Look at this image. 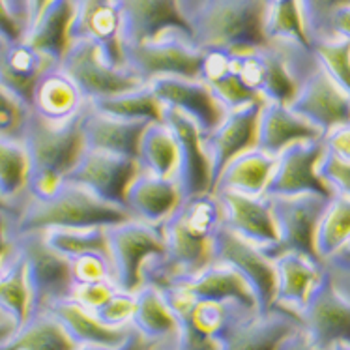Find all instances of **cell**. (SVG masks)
<instances>
[{"mask_svg":"<svg viewBox=\"0 0 350 350\" xmlns=\"http://www.w3.org/2000/svg\"><path fill=\"white\" fill-rule=\"evenodd\" d=\"M45 238L51 247L68 260L85 253H109L107 227L57 229L45 232Z\"/></svg>","mask_w":350,"mask_h":350,"instance_id":"f35d334b","label":"cell"},{"mask_svg":"<svg viewBox=\"0 0 350 350\" xmlns=\"http://www.w3.org/2000/svg\"><path fill=\"white\" fill-rule=\"evenodd\" d=\"M193 45L245 55L270 45L265 32L266 0H197L184 10Z\"/></svg>","mask_w":350,"mask_h":350,"instance_id":"7a4b0ae2","label":"cell"},{"mask_svg":"<svg viewBox=\"0 0 350 350\" xmlns=\"http://www.w3.org/2000/svg\"><path fill=\"white\" fill-rule=\"evenodd\" d=\"M58 68L72 79L88 101L105 100L148 85L126 66L111 64L100 45L88 40L70 43Z\"/></svg>","mask_w":350,"mask_h":350,"instance_id":"277c9868","label":"cell"},{"mask_svg":"<svg viewBox=\"0 0 350 350\" xmlns=\"http://www.w3.org/2000/svg\"><path fill=\"white\" fill-rule=\"evenodd\" d=\"M163 120L176 135L180 150V167L176 180L184 197L212 191V171L204 148V135L191 118L165 107Z\"/></svg>","mask_w":350,"mask_h":350,"instance_id":"d6986e66","label":"cell"},{"mask_svg":"<svg viewBox=\"0 0 350 350\" xmlns=\"http://www.w3.org/2000/svg\"><path fill=\"white\" fill-rule=\"evenodd\" d=\"M329 34L350 40V6H343L337 10L329 19Z\"/></svg>","mask_w":350,"mask_h":350,"instance_id":"db71d44e","label":"cell"},{"mask_svg":"<svg viewBox=\"0 0 350 350\" xmlns=\"http://www.w3.org/2000/svg\"><path fill=\"white\" fill-rule=\"evenodd\" d=\"M300 324L321 349L332 350L337 343L350 345V296L341 291L328 270L300 313Z\"/></svg>","mask_w":350,"mask_h":350,"instance_id":"8fae6325","label":"cell"},{"mask_svg":"<svg viewBox=\"0 0 350 350\" xmlns=\"http://www.w3.org/2000/svg\"><path fill=\"white\" fill-rule=\"evenodd\" d=\"M116 8L120 15V51L167 36H184L193 42L180 0H116Z\"/></svg>","mask_w":350,"mask_h":350,"instance_id":"52a82bcc","label":"cell"},{"mask_svg":"<svg viewBox=\"0 0 350 350\" xmlns=\"http://www.w3.org/2000/svg\"><path fill=\"white\" fill-rule=\"evenodd\" d=\"M202 58L204 51L184 36H167L122 49V64L146 83L157 77L200 79Z\"/></svg>","mask_w":350,"mask_h":350,"instance_id":"ba28073f","label":"cell"},{"mask_svg":"<svg viewBox=\"0 0 350 350\" xmlns=\"http://www.w3.org/2000/svg\"><path fill=\"white\" fill-rule=\"evenodd\" d=\"M314 250L324 265L350 266V199L332 195L314 236Z\"/></svg>","mask_w":350,"mask_h":350,"instance_id":"f546056e","label":"cell"},{"mask_svg":"<svg viewBox=\"0 0 350 350\" xmlns=\"http://www.w3.org/2000/svg\"><path fill=\"white\" fill-rule=\"evenodd\" d=\"M137 308V293H124L116 291L98 311H94L96 317L103 324L113 328H126L131 326V319Z\"/></svg>","mask_w":350,"mask_h":350,"instance_id":"f6af8a7d","label":"cell"},{"mask_svg":"<svg viewBox=\"0 0 350 350\" xmlns=\"http://www.w3.org/2000/svg\"><path fill=\"white\" fill-rule=\"evenodd\" d=\"M27 34V17L15 14L8 0H0V36L8 42H23Z\"/></svg>","mask_w":350,"mask_h":350,"instance_id":"681fc988","label":"cell"},{"mask_svg":"<svg viewBox=\"0 0 350 350\" xmlns=\"http://www.w3.org/2000/svg\"><path fill=\"white\" fill-rule=\"evenodd\" d=\"M300 319L283 309L243 311L217 341V350H278L283 339L300 328Z\"/></svg>","mask_w":350,"mask_h":350,"instance_id":"9a60e30c","label":"cell"},{"mask_svg":"<svg viewBox=\"0 0 350 350\" xmlns=\"http://www.w3.org/2000/svg\"><path fill=\"white\" fill-rule=\"evenodd\" d=\"M273 265L278 273L273 309H283L300 319V313L308 306L313 291L326 275V268L321 260L296 251L275 255Z\"/></svg>","mask_w":350,"mask_h":350,"instance_id":"ffe728a7","label":"cell"},{"mask_svg":"<svg viewBox=\"0 0 350 350\" xmlns=\"http://www.w3.org/2000/svg\"><path fill=\"white\" fill-rule=\"evenodd\" d=\"M85 111L72 120L58 124L43 120L30 111L23 133V143L30 156L29 197L38 200L51 199L64 186L68 174L88 150L83 131Z\"/></svg>","mask_w":350,"mask_h":350,"instance_id":"6da1fadb","label":"cell"},{"mask_svg":"<svg viewBox=\"0 0 350 350\" xmlns=\"http://www.w3.org/2000/svg\"><path fill=\"white\" fill-rule=\"evenodd\" d=\"M152 122L126 120L118 116L101 113L88 103L83 116V131H85L86 146L90 150L109 152L116 156H126L137 159L139 144L144 129Z\"/></svg>","mask_w":350,"mask_h":350,"instance_id":"d4e9b609","label":"cell"},{"mask_svg":"<svg viewBox=\"0 0 350 350\" xmlns=\"http://www.w3.org/2000/svg\"><path fill=\"white\" fill-rule=\"evenodd\" d=\"M159 350H165V349H159Z\"/></svg>","mask_w":350,"mask_h":350,"instance_id":"91938a15","label":"cell"},{"mask_svg":"<svg viewBox=\"0 0 350 350\" xmlns=\"http://www.w3.org/2000/svg\"><path fill=\"white\" fill-rule=\"evenodd\" d=\"M148 85L157 100L163 103V107L191 118L199 126L202 135L210 133L227 115L210 85L202 79L157 77Z\"/></svg>","mask_w":350,"mask_h":350,"instance_id":"2e32d148","label":"cell"},{"mask_svg":"<svg viewBox=\"0 0 350 350\" xmlns=\"http://www.w3.org/2000/svg\"><path fill=\"white\" fill-rule=\"evenodd\" d=\"M301 14L311 40L329 36V19L339 8L350 6V0H300Z\"/></svg>","mask_w":350,"mask_h":350,"instance_id":"60d3db41","label":"cell"},{"mask_svg":"<svg viewBox=\"0 0 350 350\" xmlns=\"http://www.w3.org/2000/svg\"><path fill=\"white\" fill-rule=\"evenodd\" d=\"M17 328H19V324L15 322L14 317L0 308V343L8 341L17 332Z\"/></svg>","mask_w":350,"mask_h":350,"instance_id":"9f6ffc18","label":"cell"},{"mask_svg":"<svg viewBox=\"0 0 350 350\" xmlns=\"http://www.w3.org/2000/svg\"><path fill=\"white\" fill-rule=\"evenodd\" d=\"M51 0H25V14H27V30L38 21Z\"/></svg>","mask_w":350,"mask_h":350,"instance_id":"11a10c76","label":"cell"},{"mask_svg":"<svg viewBox=\"0 0 350 350\" xmlns=\"http://www.w3.org/2000/svg\"><path fill=\"white\" fill-rule=\"evenodd\" d=\"M223 206V225L255 243L260 250H273L279 242V230L268 197H250L232 191H214Z\"/></svg>","mask_w":350,"mask_h":350,"instance_id":"ac0fdd59","label":"cell"},{"mask_svg":"<svg viewBox=\"0 0 350 350\" xmlns=\"http://www.w3.org/2000/svg\"><path fill=\"white\" fill-rule=\"evenodd\" d=\"M73 285H92L113 281V265L109 253H85L70 258Z\"/></svg>","mask_w":350,"mask_h":350,"instance_id":"b9f144b4","label":"cell"},{"mask_svg":"<svg viewBox=\"0 0 350 350\" xmlns=\"http://www.w3.org/2000/svg\"><path fill=\"white\" fill-rule=\"evenodd\" d=\"M322 141L329 154L341 157L345 161H350V124L329 129L328 133H324Z\"/></svg>","mask_w":350,"mask_h":350,"instance_id":"f907efd6","label":"cell"},{"mask_svg":"<svg viewBox=\"0 0 350 350\" xmlns=\"http://www.w3.org/2000/svg\"><path fill=\"white\" fill-rule=\"evenodd\" d=\"M288 107L324 133L337 126L350 124V94L337 85L319 62L301 81L300 90Z\"/></svg>","mask_w":350,"mask_h":350,"instance_id":"4fadbf2b","label":"cell"},{"mask_svg":"<svg viewBox=\"0 0 350 350\" xmlns=\"http://www.w3.org/2000/svg\"><path fill=\"white\" fill-rule=\"evenodd\" d=\"M182 200L184 195L178 180L139 171L126 191L124 206L135 219L161 225L174 214Z\"/></svg>","mask_w":350,"mask_h":350,"instance_id":"603a6c76","label":"cell"},{"mask_svg":"<svg viewBox=\"0 0 350 350\" xmlns=\"http://www.w3.org/2000/svg\"><path fill=\"white\" fill-rule=\"evenodd\" d=\"M73 19L72 0H51L38 21L27 30L25 42L32 49L53 58L57 64L70 47V27Z\"/></svg>","mask_w":350,"mask_h":350,"instance_id":"1f68e13d","label":"cell"},{"mask_svg":"<svg viewBox=\"0 0 350 350\" xmlns=\"http://www.w3.org/2000/svg\"><path fill=\"white\" fill-rule=\"evenodd\" d=\"M258 94L265 101L291 105L300 90L301 81L293 73L286 57L275 43L258 49Z\"/></svg>","mask_w":350,"mask_h":350,"instance_id":"e575fe53","label":"cell"},{"mask_svg":"<svg viewBox=\"0 0 350 350\" xmlns=\"http://www.w3.org/2000/svg\"><path fill=\"white\" fill-rule=\"evenodd\" d=\"M73 341L57 317L49 311L30 314L27 322L17 328L8 341L0 343V350H75Z\"/></svg>","mask_w":350,"mask_h":350,"instance_id":"836d02e7","label":"cell"},{"mask_svg":"<svg viewBox=\"0 0 350 350\" xmlns=\"http://www.w3.org/2000/svg\"><path fill=\"white\" fill-rule=\"evenodd\" d=\"M90 105L101 113L126 120L161 122L165 116V107L150 88V85L139 86L135 90L118 94L105 100L90 101Z\"/></svg>","mask_w":350,"mask_h":350,"instance_id":"74e56055","label":"cell"},{"mask_svg":"<svg viewBox=\"0 0 350 350\" xmlns=\"http://www.w3.org/2000/svg\"><path fill=\"white\" fill-rule=\"evenodd\" d=\"M172 350L171 347H165V345L154 343V341H148L144 339L135 328L129 334V337L126 341H122L120 345H113V347H103V345H81L75 350Z\"/></svg>","mask_w":350,"mask_h":350,"instance_id":"816d5d0a","label":"cell"},{"mask_svg":"<svg viewBox=\"0 0 350 350\" xmlns=\"http://www.w3.org/2000/svg\"><path fill=\"white\" fill-rule=\"evenodd\" d=\"M313 55L329 77L350 94V40L341 36L314 40Z\"/></svg>","mask_w":350,"mask_h":350,"instance_id":"ab89813d","label":"cell"},{"mask_svg":"<svg viewBox=\"0 0 350 350\" xmlns=\"http://www.w3.org/2000/svg\"><path fill=\"white\" fill-rule=\"evenodd\" d=\"M29 116L30 107L0 86V135L23 139Z\"/></svg>","mask_w":350,"mask_h":350,"instance_id":"ee69618b","label":"cell"},{"mask_svg":"<svg viewBox=\"0 0 350 350\" xmlns=\"http://www.w3.org/2000/svg\"><path fill=\"white\" fill-rule=\"evenodd\" d=\"M141 171L161 178H176L180 167L178 141L172 128L165 120L152 122L144 129L137 156Z\"/></svg>","mask_w":350,"mask_h":350,"instance_id":"d6a6232c","label":"cell"},{"mask_svg":"<svg viewBox=\"0 0 350 350\" xmlns=\"http://www.w3.org/2000/svg\"><path fill=\"white\" fill-rule=\"evenodd\" d=\"M90 101L60 68L43 73L32 96L30 111L47 122H68L81 115Z\"/></svg>","mask_w":350,"mask_h":350,"instance_id":"4316f807","label":"cell"},{"mask_svg":"<svg viewBox=\"0 0 350 350\" xmlns=\"http://www.w3.org/2000/svg\"><path fill=\"white\" fill-rule=\"evenodd\" d=\"M319 172L322 178L328 182V186L334 189V193L345 195L350 199V161H345L341 157L328 152L326 157L322 159Z\"/></svg>","mask_w":350,"mask_h":350,"instance_id":"7dc6e473","label":"cell"},{"mask_svg":"<svg viewBox=\"0 0 350 350\" xmlns=\"http://www.w3.org/2000/svg\"><path fill=\"white\" fill-rule=\"evenodd\" d=\"M172 285L182 286L197 300L210 301H238L245 308L258 311V301L255 291L251 288L247 279L236 268L225 262H215L204 266L200 272Z\"/></svg>","mask_w":350,"mask_h":350,"instance_id":"484cf974","label":"cell"},{"mask_svg":"<svg viewBox=\"0 0 350 350\" xmlns=\"http://www.w3.org/2000/svg\"><path fill=\"white\" fill-rule=\"evenodd\" d=\"M210 88L215 94L217 101L221 103V107L225 109V113L238 111V109L247 107L253 103H265V100L257 92H253L251 88L243 85L236 73H230L229 77L210 85Z\"/></svg>","mask_w":350,"mask_h":350,"instance_id":"7bdbcfd3","label":"cell"},{"mask_svg":"<svg viewBox=\"0 0 350 350\" xmlns=\"http://www.w3.org/2000/svg\"><path fill=\"white\" fill-rule=\"evenodd\" d=\"M324 131L314 124L294 113L288 105L265 101L260 107L258 118L257 148L279 156L288 146L298 143H313L322 141Z\"/></svg>","mask_w":350,"mask_h":350,"instance_id":"cb8c5ba5","label":"cell"},{"mask_svg":"<svg viewBox=\"0 0 350 350\" xmlns=\"http://www.w3.org/2000/svg\"><path fill=\"white\" fill-rule=\"evenodd\" d=\"M73 19L70 42L88 40L98 43L111 64H122L120 15L116 0H72Z\"/></svg>","mask_w":350,"mask_h":350,"instance_id":"44dd1931","label":"cell"},{"mask_svg":"<svg viewBox=\"0 0 350 350\" xmlns=\"http://www.w3.org/2000/svg\"><path fill=\"white\" fill-rule=\"evenodd\" d=\"M262 103L230 111L210 133L204 135V148L210 159L212 187L227 165L243 152L257 148L258 118Z\"/></svg>","mask_w":350,"mask_h":350,"instance_id":"e0dca14e","label":"cell"},{"mask_svg":"<svg viewBox=\"0 0 350 350\" xmlns=\"http://www.w3.org/2000/svg\"><path fill=\"white\" fill-rule=\"evenodd\" d=\"M332 350H350L349 343H337L336 347H332Z\"/></svg>","mask_w":350,"mask_h":350,"instance_id":"6f0895ef","label":"cell"},{"mask_svg":"<svg viewBox=\"0 0 350 350\" xmlns=\"http://www.w3.org/2000/svg\"><path fill=\"white\" fill-rule=\"evenodd\" d=\"M328 150L324 141L298 143L288 146L278 156V165L266 189L268 197L275 195H301L314 193L329 199L334 189L322 178L319 167Z\"/></svg>","mask_w":350,"mask_h":350,"instance_id":"7c38bea8","label":"cell"},{"mask_svg":"<svg viewBox=\"0 0 350 350\" xmlns=\"http://www.w3.org/2000/svg\"><path fill=\"white\" fill-rule=\"evenodd\" d=\"M19 247L27 260L30 314L42 313L55 301L70 298L73 275L70 260L47 243L45 232L19 234Z\"/></svg>","mask_w":350,"mask_h":350,"instance_id":"8992f818","label":"cell"},{"mask_svg":"<svg viewBox=\"0 0 350 350\" xmlns=\"http://www.w3.org/2000/svg\"><path fill=\"white\" fill-rule=\"evenodd\" d=\"M116 291L118 288L113 281H101V283H92V285H73L70 298L79 301L85 308L98 311Z\"/></svg>","mask_w":350,"mask_h":350,"instance_id":"c3c4849f","label":"cell"},{"mask_svg":"<svg viewBox=\"0 0 350 350\" xmlns=\"http://www.w3.org/2000/svg\"><path fill=\"white\" fill-rule=\"evenodd\" d=\"M30 156L23 139L0 135V199L19 210L17 200L27 197Z\"/></svg>","mask_w":350,"mask_h":350,"instance_id":"8d00e7d4","label":"cell"},{"mask_svg":"<svg viewBox=\"0 0 350 350\" xmlns=\"http://www.w3.org/2000/svg\"><path fill=\"white\" fill-rule=\"evenodd\" d=\"M109 257L113 265V283L118 291L137 293L143 286L146 260L165 253L161 225L129 217L107 227Z\"/></svg>","mask_w":350,"mask_h":350,"instance_id":"5b68a950","label":"cell"},{"mask_svg":"<svg viewBox=\"0 0 350 350\" xmlns=\"http://www.w3.org/2000/svg\"><path fill=\"white\" fill-rule=\"evenodd\" d=\"M131 326L144 339L174 350L178 337V319L157 286L143 285L137 291V308Z\"/></svg>","mask_w":350,"mask_h":350,"instance_id":"4dcf8cb0","label":"cell"},{"mask_svg":"<svg viewBox=\"0 0 350 350\" xmlns=\"http://www.w3.org/2000/svg\"><path fill=\"white\" fill-rule=\"evenodd\" d=\"M53 58L32 49L25 42H8L0 36V86L23 101L32 105V96L43 73L57 68Z\"/></svg>","mask_w":350,"mask_h":350,"instance_id":"7402d4cb","label":"cell"},{"mask_svg":"<svg viewBox=\"0 0 350 350\" xmlns=\"http://www.w3.org/2000/svg\"><path fill=\"white\" fill-rule=\"evenodd\" d=\"M0 210H14V212H19L17 208L10 206V204H6V202H4V200H2V199H0Z\"/></svg>","mask_w":350,"mask_h":350,"instance_id":"680465c9","label":"cell"},{"mask_svg":"<svg viewBox=\"0 0 350 350\" xmlns=\"http://www.w3.org/2000/svg\"><path fill=\"white\" fill-rule=\"evenodd\" d=\"M278 165V156L260 148H251L236 156L215 180L212 191H232V193L265 197L266 189Z\"/></svg>","mask_w":350,"mask_h":350,"instance_id":"83f0119b","label":"cell"},{"mask_svg":"<svg viewBox=\"0 0 350 350\" xmlns=\"http://www.w3.org/2000/svg\"><path fill=\"white\" fill-rule=\"evenodd\" d=\"M268 199L272 202L273 215L278 223L279 242L273 250L266 251V255L273 258L279 253L296 251L321 260L314 250V236L329 199L314 193L275 195Z\"/></svg>","mask_w":350,"mask_h":350,"instance_id":"9c48e42d","label":"cell"},{"mask_svg":"<svg viewBox=\"0 0 350 350\" xmlns=\"http://www.w3.org/2000/svg\"><path fill=\"white\" fill-rule=\"evenodd\" d=\"M265 32L270 43H291L313 55V40L306 29L300 0H266Z\"/></svg>","mask_w":350,"mask_h":350,"instance_id":"d590c367","label":"cell"},{"mask_svg":"<svg viewBox=\"0 0 350 350\" xmlns=\"http://www.w3.org/2000/svg\"><path fill=\"white\" fill-rule=\"evenodd\" d=\"M128 208L107 202L86 187L66 180L64 186L47 200L25 197L17 215V232H49L57 229H90L111 227L126 221Z\"/></svg>","mask_w":350,"mask_h":350,"instance_id":"3957f363","label":"cell"},{"mask_svg":"<svg viewBox=\"0 0 350 350\" xmlns=\"http://www.w3.org/2000/svg\"><path fill=\"white\" fill-rule=\"evenodd\" d=\"M17 215L19 212L14 210H0V275L21 255L19 232L15 227Z\"/></svg>","mask_w":350,"mask_h":350,"instance_id":"bcb514c9","label":"cell"},{"mask_svg":"<svg viewBox=\"0 0 350 350\" xmlns=\"http://www.w3.org/2000/svg\"><path fill=\"white\" fill-rule=\"evenodd\" d=\"M45 311L57 317L66 332L70 334V337L77 343V347L81 345L113 347V345H120L122 341H126L129 334L133 332V326L113 328V326L103 324L92 309L81 306L79 301L72 300V298L55 301Z\"/></svg>","mask_w":350,"mask_h":350,"instance_id":"f1b7e54d","label":"cell"},{"mask_svg":"<svg viewBox=\"0 0 350 350\" xmlns=\"http://www.w3.org/2000/svg\"><path fill=\"white\" fill-rule=\"evenodd\" d=\"M278 350H324L309 339V336L306 334V329L298 328L296 332H293L291 336L283 339V343L279 345Z\"/></svg>","mask_w":350,"mask_h":350,"instance_id":"f5cc1de1","label":"cell"},{"mask_svg":"<svg viewBox=\"0 0 350 350\" xmlns=\"http://www.w3.org/2000/svg\"><path fill=\"white\" fill-rule=\"evenodd\" d=\"M212 260L236 268L255 291L258 311H272L278 293V273L273 258L268 257L265 250L223 225L212 240Z\"/></svg>","mask_w":350,"mask_h":350,"instance_id":"30bf717a","label":"cell"},{"mask_svg":"<svg viewBox=\"0 0 350 350\" xmlns=\"http://www.w3.org/2000/svg\"><path fill=\"white\" fill-rule=\"evenodd\" d=\"M139 171V161L133 157L88 148L68 174V180L86 187L100 199L124 206L126 191Z\"/></svg>","mask_w":350,"mask_h":350,"instance_id":"5bb4252c","label":"cell"}]
</instances>
